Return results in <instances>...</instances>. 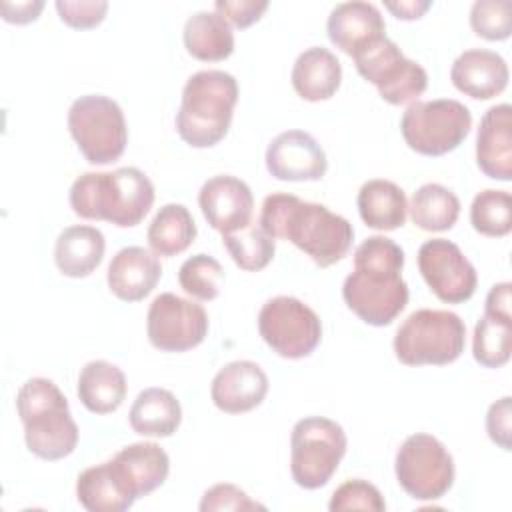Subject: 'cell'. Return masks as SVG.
<instances>
[{
	"label": "cell",
	"instance_id": "40",
	"mask_svg": "<svg viewBox=\"0 0 512 512\" xmlns=\"http://www.w3.org/2000/svg\"><path fill=\"white\" fill-rule=\"evenodd\" d=\"M266 0H216L214 12H218L228 24L236 28H248L258 22L266 12Z\"/></svg>",
	"mask_w": 512,
	"mask_h": 512
},
{
	"label": "cell",
	"instance_id": "29",
	"mask_svg": "<svg viewBox=\"0 0 512 512\" xmlns=\"http://www.w3.org/2000/svg\"><path fill=\"white\" fill-rule=\"evenodd\" d=\"M76 498L88 512H124L136 502L118 480L110 460L80 472Z\"/></svg>",
	"mask_w": 512,
	"mask_h": 512
},
{
	"label": "cell",
	"instance_id": "14",
	"mask_svg": "<svg viewBox=\"0 0 512 512\" xmlns=\"http://www.w3.org/2000/svg\"><path fill=\"white\" fill-rule=\"evenodd\" d=\"M418 270L428 288L448 304H460L472 298L478 284L474 264L464 256L458 244L446 238L426 240L418 248Z\"/></svg>",
	"mask_w": 512,
	"mask_h": 512
},
{
	"label": "cell",
	"instance_id": "35",
	"mask_svg": "<svg viewBox=\"0 0 512 512\" xmlns=\"http://www.w3.org/2000/svg\"><path fill=\"white\" fill-rule=\"evenodd\" d=\"M178 282L186 294L198 300H214L224 282V268L214 256L194 254L182 262Z\"/></svg>",
	"mask_w": 512,
	"mask_h": 512
},
{
	"label": "cell",
	"instance_id": "9",
	"mask_svg": "<svg viewBox=\"0 0 512 512\" xmlns=\"http://www.w3.org/2000/svg\"><path fill=\"white\" fill-rule=\"evenodd\" d=\"M470 128V110L454 98L416 100L400 120L404 142L422 156H444L456 150Z\"/></svg>",
	"mask_w": 512,
	"mask_h": 512
},
{
	"label": "cell",
	"instance_id": "21",
	"mask_svg": "<svg viewBox=\"0 0 512 512\" xmlns=\"http://www.w3.org/2000/svg\"><path fill=\"white\" fill-rule=\"evenodd\" d=\"M160 276L162 264L154 252L142 246H126L108 264L106 282L116 298L138 302L156 288Z\"/></svg>",
	"mask_w": 512,
	"mask_h": 512
},
{
	"label": "cell",
	"instance_id": "34",
	"mask_svg": "<svg viewBox=\"0 0 512 512\" xmlns=\"http://www.w3.org/2000/svg\"><path fill=\"white\" fill-rule=\"evenodd\" d=\"M470 222L476 232L492 238L512 230V196L506 190L486 188L478 192L470 206Z\"/></svg>",
	"mask_w": 512,
	"mask_h": 512
},
{
	"label": "cell",
	"instance_id": "11",
	"mask_svg": "<svg viewBox=\"0 0 512 512\" xmlns=\"http://www.w3.org/2000/svg\"><path fill=\"white\" fill-rule=\"evenodd\" d=\"M352 58L358 74L374 84L388 104L400 106L416 102L428 86L426 70L418 62L408 60L388 36L376 38Z\"/></svg>",
	"mask_w": 512,
	"mask_h": 512
},
{
	"label": "cell",
	"instance_id": "22",
	"mask_svg": "<svg viewBox=\"0 0 512 512\" xmlns=\"http://www.w3.org/2000/svg\"><path fill=\"white\" fill-rule=\"evenodd\" d=\"M326 32L330 42L354 56L380 36H386V24L380 10L370 2H340L330 10Z\"/></svg>",
	"mask_w": 512,
	"mask_h": 512
},
{
	"label": "cell",
	"instance_id": "43",
	"mask_svg": "<svg viewBox=\"0 0 512 512\" xmlns=\"http://www.w3.org/2000/svg\"><path fill=\"white\" fill-rule=\"evenodd\" d=\"M510 282H498L490 288L486 302H484V312L488 314H496V316H504V318H512V310H510Z\"/></svg>",
	"mask_w": 512,
	"mask_h": 512
},
{
	"label": "cell",
	"instance_id": "3",
	"mask_svg": "<svg viewBox=\"0 0 512 512\" xmlns=\"http://www.w3.org/2000/svg\"><path fill=\"white\" fill-rule=\"evenodd\" d=\"M70 206L86 220H106L118 228H132L144 220L154 204L152 180L134 166L114 172H84L70 186Z\"/></svg>",
	"mask_w": 512,
	"mask_h": 512
},
{
	"label": "cell",
	"instance_id": "4",
	"mask_svg": "<svg viewBox=\"0 0 512 512\" xmlns=\"http://www.w3.org/2000/svg\"><path fill=\"white\" fill-rule=\"evenodd\" d=\"M26 448L42 460H60L74 452L78 426L62 390L48 378L26 380L16 394Z\"/></svg>",
	"mask_w": 512,
	"mask_h": 512
},
{
	"label": "cell",
	"instance_id": "27",
	"mask_svg": "<svg viewBox=\"0 0 512 512\" xmlns=\"http://www.w3.org/2000/svg\"><path fill=\"white\" fill-rule=\"evenodd\" d=\"M360 218L374 230H396L404 226L408 200L404 190L392 180L372 178L364 182L356 196Z\"/></svg>",
	"mask_w": 512,
	"mask_h": 512
},
{
	"label": "cell",
	"instance_id": "41",
	"mask_svg": "<svg viewBox=\"0 0 512 512\" xmlns=\"http://www.w3.org/2000/svg\"><path fill=\"white\" fill-rule=\"evenodd\" d=\"M486 432L502 450H510L512 442V398L504 396L490 404L486 412Z\"/></svg>",
	"mask_w": 512,
	"mask_h": 512
},
{
	"label": "cell",
	"instance_id": "32",
	"mask_svg": "<svg viewBox=\"0 0 512 512\" xmlns=\"http://www.w3.org/2000/svg\"><path fill=\"white\" fill-rule=\"evenodd\" d=\"M512 352V318L484 312L474 326L472 354L486 368H500Z\"/></svg>",
	"mask_w": 512,
	"mask_h": 512
},
{
	"label": "cell",
	"instance_id": "16",
	"mask_svg": "<svg viewBox=\"0 0 512 512\" xmlns=\"http://www.w3.org/2000/svg\"><path fill=\"white\" fill-rule=\"evenodd\" d=\"M198 204L208 224L222 234L236 232L252 222V190L236 176L218 174L208 178L198 192Z\"/></svg>",
	"mask_w": 512,
	"mask_h": 512
},
{
	"label": "cell",
	"instance_id": "36",
	"mask_svg": "<svg viewBox=\"0 0 512 512\" xmlns=\"http://www.w3.org/2000/svg\"><path fill=\"white\" fill-rule=\"evenodd\" d=\"M470 26L486 40H506L512 32V2L476 0L470 8Z\"/></svg>",
	"mask_w": 512,
	"mask_h": 512
},
{
	"label": "cell",
	"instance_id": "13",
	"mask_svg": "<svg viewBox=\"0 0 512 512\" xmlns=\"http://www.w3.org/2000/svg\"><path fill=\"white\" fill-rule=\"evenodd\" d=\"M146 334L150 344L162 352H186L204 342L208 314L198 302L162 292L148 308Z\"/></svg>",
	"mask_w": 512,
	"mask_h": 512
},
{
	"label": "cell",
	"instance_id": "12",
	"mask_svg": "<svg viewBox=\"0 0 512 512\" xmlns=\"http://www.w3.org/2000/svg\"><path fill=\"white\" fill-rule=\"evenodd\" d=\"M262 340L282 358L298 360L310 356L322 340L318 314L294 296H274L258 312Z\"/></svg>",
	"mask_w": 512,
	"mask_h": 512
},
{
	"label": "cell",
	"instance_id": "7",
	"mask_svg": "<svg viewBox=\"0 0 512 512\" xmlns=\"http://www.w3.org/2000/svg\"><path fill=\"white\" fill-rule=\"evenodd\" d=\"M348 448L344 428L324 416H308L290 434V474L300 488L316 490L330 482Z\"/></svg>",
	"mask_w": 512,
	"mask_h": 512
},
{
	"label": "cell",
	"instance_id": "37",
	"mask_svg": "<svg viewBox=\"0 0 512 512\" xmlns=\"http://www.w3.org/2000/svg\"><path fill=\"white\" fill-rule=\"evenodd\" d=\"M330 512H342V510H374V512H384L386 502L380 494V490L362 480V478H352L342 482L330 502H328Z\"/></svg>",
	"mask_w": 512,
	"mask_h": 512
},
{
	"label": "cell",
	"instance_id": "26",
	"mask_svg": "<svg viewBox=\"0 0 512 512\" xmlns=\"http://www.w3.org/2000/svg\"><path fill=\"white\" fill-rule=\"evenodd\" d=\"M128 422L140 436L168 438L182 422V408L170 390L152 386L136 396L128 412Z\"/></svg>",
	"mask_w": 512,
	"mask_h": 512
},
{
	"label": "cell",
	"instance_id": "30",
	"mask_svg": "<svg viewBox=\"0 0 512 512\" xmlns=\"http://www.w3.org/2000/svg\"><path fill=\"white\" fill-rule=\"evenodd\" d=\"M196 238V224L184 204H164L152 218L146 240L156 256H176Z\"/></svg>",
	"mask_w": 512,
	"mask_h": 512
},
{
	"label": "cell",
	"instance_id": "23",
	"mask_svg": "<svg viewBox=\"0 0 512 512\" xmlns=\"http://www.w3.org/2000/svg\"><path fill=\"white\" fill-rule=\"evenodd\" d=\"M290 80L300 98L308 102L328 100L340 88L342 64L328 48L310 46L298 54Z\"/></svg>",
	"mask_w": 512,
	"mask_h": 512
},
{
	"label": "cell",
	"instance_id": "18",
	"mask_svg": "<svg viewBox=\"0 0 512 512\" xmlns=\"http://www.w3.org/2000/svg\"><path fill=\"white\" fill-rule=\"evenodd\" d=\"M110 464L134 500L162 486L170 472V458L156 442L128 444L110 458Z\"/></svg>",
	"mask_w": 512,
	"mask_h": 512
},
{
	"label": "cell",
	"instance_id": "28",
	"mask_svg": "<svg viewBox=\"0 0 512 512\" xmlns=\"http://www.w3.org/2000/svg\"><path fill=\"white\" fill-rule=\"evenodd\" d=\"M184 46L190 56L204 62H218L234 52L232 26L218 14L200 10L184 22Z\"/></svg>",
	"mask_w": 512,
	"mask_h": 512
},
{
	"label": "cell",
	"instance_id": "1",
	"mask_svg": "<svg viewBox=\"0 0 512 512\" xmlns=\"http://www.w3.org/2000/svg\"><path fill=\"white\" fill-rule=\"evenodd\" d=\"M404 250L386 236H368L354 252V270L342 284L346 306L370 326H388L408 304L402 278Z\"/></svg>",
	"mask_w": 512,
	"mask_h": 512
},
{
	"label": "cell",
	"instance_id": "31",
	"mask_svg": "<svg viewBox=\"0 0 512 512\" xmlns=\"http://www.w3.org/2000/svg\"><path fill=\"white\" fill-rule=\"evenodd\" d=\"M408 210L418 228L426 232H444L456 224L460 216V200L450 188L438 182H426L412 194Z\"/></svg>",
	"mask_w": 512,
	"mask_h": 512
},
{
	"label": "cell",
	"instance_id": "2",
	"mask_svg": "<svg viewBox=\"0 0 512 512\" xmlns=\"http://www.w3.org/2000/svg\"><path fill=\"white\" fill-rule=\"evenodd\" d=\"M258 222L272 238L292 242L320 268L340 262L354 240V228L344 216L286 192L264 198Z\"/></svg>",
	"mask_w": 512,
	"mask_h": 512
},
{
	"label": "cell",
	"instance_id": "39",
	"mask_svg": "<svg viewBox=\"0 0 512 512\" xmlns=\"http://www.w3.org/2000/svg\"><path fill=\"white\" fill-rule=\"evenodd\" d=\"M56 10L60 14V20L72 28H94L104 20V16L108 12V2H104V0H80V2L58 0Z\"/></svg>",
	"mask_w": 512,
	"mask_h": 512
},
{
	"label": "cell",
	"instance_id": "19",
	"mask_svg": "<svg viewBox=\"0 0 512 512\" xmlns=\"http://www.w3.org/2000/svg\"><path fill=\"white\" fill-rule=\"evenodd\" d=\"M476 164L494 180L512 178V108L496 104L484 112L476 132Z\"/></svg>",
	"mask_w": 512,
	"mask_h": 512
},
{
	"label": "cell",
	"instance_id": "24",
	"mask_svg": "<svg viewBox=\"0 0 512 512\" xmlns=\"http://www.w3.org/2000/svg\"><path fill=\"white\" fill-rule=\"evenodd\" d=\"M106 250L104 234L86 224L64 228L54 244V262L68 278H86L102 262Z\"/></svg>",
	"mask_w": 512,
	"mask_h": 512
},
{
	"label": "cell",
	"instance_id": "38",
	"mask_svg": "<svg viewBox=\"0 0 512 512\" xmlns=\"http://www.w3.org/2000/svg\"><path fill=\"white\" fill-rule=\"evenodd\" d=\"M200 512H216V510H266L264 504L252 500L242 488L222 482L210 486L202 500H200Z\"/></svg>",
	"mask_w": 512,
	"mask_h": 512
},
{
	"label": "cell",
	"instance_id": "42",
	"mask_svg": "<svg viewBox=\"0 0 512 512\" xmlns=\"http://www.w3.org/2000/svg\"><path fill=\"white\" fill-rule=\"evenodd\" d=\"M44 2L42 0H34V2H2L0 10H2V18L6 22L12 24H28L34 22L38 18V14L42 12Z\"/></svg>",
	"mask_w": 512,
	"mask_h": 512
},
{
	"label": "cell",
	"instance_id": "44",
	"mask_svg": "<svg viewBox=\"0 0 512 512\" xmlns=\"http://www.w3.org/2000/svg\"><path fill=\"white\" fill-rule=\"evenodd\" d=\"M432 6L430 0H400V2H384V8H388L396 18L400 20H416L420 18L428 8Z\"/></svg>",
	"mask_w": 512,
	"mask_h": 512
},
{
	"label": "cell",
	"instance_id": "10",
	"mask_svg": "<svg viewBox=\"0 0 512 512\" xmlns=\"http://www.w3.org/2000/svg\"><path fill=\"white\" fill-rule=\"evenodd\" d=\"M398 484L414 500H438L454 484V458L432 434H410L394 460Z\"/></svg>",
	"mask_w": 512,
	"mask_h": 512
},
{
	"label": "cell",
	"instance_id": "8",
	"mask_svg": "<svg viewBox=\"0 0 512 512\" xmlns=\"http://www.w3.org/2000/svg\"><path fill=\"white\" fill-rule=\"evenodd\" d=\"M68 130L90 164L116 162L128 144L120 104L104 94H84L68 110Z\"/></svg>",
	"mask_w": 512,
	"mask_h": 512
},
{
	"label": "cell",
	"instance_id": "15",
	"mask_svg": "<svg viewBox=\"0 0 512 512\" xmlns=\"http://www.w3.org/2000/svg\"><path fill=\"white\" fill-rule=\"evenodd\" d=\"M266 168L276 180H320L328 170V158L318 140L304 130L280 132L266 148Z\"/></svg>",
	"mask_w": 512,
	"mask_h": 512
},
{
	"label": "cell",
	"instance_id": "6",
	"mask_svg": "<svg viewBox=\"0 0 512 512\" xmlns=\"http://www.w3.org/2000/svg\"><path fill=\"white\" fill-rule=\"evenodd\" d=\"M466 344L464 320L450 310L420 308L396 330L394 352L406 366H444L460 358Z\"/></svg>",
	"mask_w": 512,
	"mask_h": 512
},
{
	"label": "cell",
	"instance_id": "20",
	"mask_svg": "<svg viewBox=\"0 0 512 512\" xmlns=\"http://www.w3.org/2000/svg\"><path fill=\"white\" fill-rule=\"evenodd\" d=\"M506 60L486 48L464 50L450 68V80L462 94L476 100H490L508 86Z\"/></svg>",
	"mask_w": 512,
	"mask_h": 512
},
{
	"label": "cell",
	"instance_id": "25",
	"mask_svg": "<svg viewBox=\"0 0 512 512\" xmlns=\"http://www.w3.org/2000/svg\"><path fill=\"white\" fill-rule=\"evenodd\" d=\"M124 372L106 360H90L78 376L76 394L86 410L94 414H110L120 408L126 398Z\"/></svg>",
	"mask_w": 512,
	"mask_h": 512
},
{
	"label": "cell",
	"instance_id": "5",
	"mask_svg": "<svg viewBox=\"0 0 512 512\" xmlns=\"http://www.w3.org/2000/svg\"><path fill=\"white\" fill-rule=\"evenodd\" d=\"M238 102V82L224 70L194 72L182 90L176 130L192 148L218 144L230 128Z\"/></svg>",
	"mask_w": 512,
	"mask_h": 512
},
{
	"label": "cell",
	"instance_id": "33",
	"mask_svg": "<svg viewBox=\"0 0 512 512\" xmlns=\"http://www.w3.org/2000/svg\"><path fill=\"white\" fill-rule=\"evenodd\" d=\"M222 244L226 246L234 264L246 272L266 268L276 252L274 238L260 226V222L254 220L246 228L222 234Z\"/></svg>",
	"mask_w": 512,
	"mask_h": 512
},
{
	"label": "cell",
	"instance_id": "17",
	"mask_svg": "<svg viewBox=\"0 0 512 512\" xmlns=\"http://www.w3.org/2000/svg\"><path fill=\"white\" fill-rule=\"evenodd\" d=\"M268 394V376L252 360H234L222 366L210 384L214 406L226 414L250 412Z\"/></svg>",
	"mask_w": 512,
	"mask_h": 512
}]
</instances>
